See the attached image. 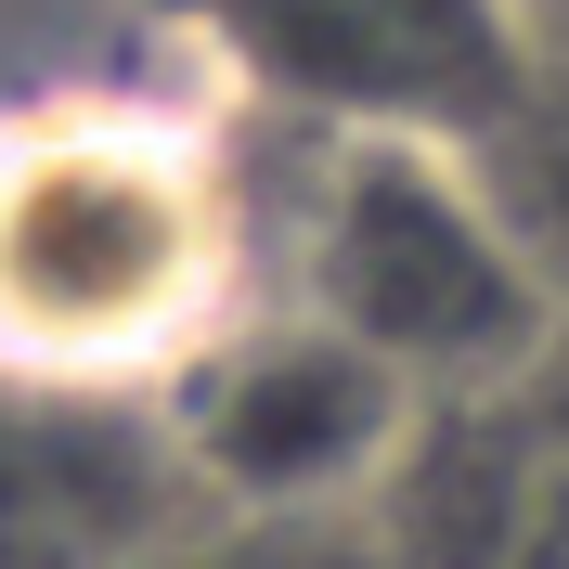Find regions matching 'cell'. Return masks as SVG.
<instances>
[{
  "instance_id": "obj_4",
  "label": "cell",
  "mask_w": 569,
  "mask_h": 569,
  "mask_svg": "<svg viewBox=\"0 0 569 569\" xmlns=\"http://www.w3.org/2000/svg\"><path fill=\"white\" fill-rule=\"evenodd\" d=\"M233 91H272L311 142H479L518 104V0H181Z\"/></svg>"
},
{
  "instance_id": "obj_2",
  "label": "cell",
  "mask_w": 569,
  "mask_h": 569,
  "mask_svg": "<svg viewBox=\"0 0 569 569\" xmlns=\"http://www.w3.org/2000/svg\"><path fill=\"white\" fill-rule=\"evenodd\" d=\"M272 298L376 350L427 415L518 376L569 323V284L531 259L492 169L466 142H389V130L311 142L272 233Z\"/></svg>"
},
{
  "instance_id": "obj_3",
  "label": "cell",
  "mask_w": 569,
  "mask_h": 569,
  "mask_svg": "<svg viewBox=\"0 0 569 569\" xmlns=\"http://www.w3.org/2000/svg\"><path fill=\"white\" fill-rule=\"evenodd\" d=\"M181 453V492L208 518H259V531H350L376 518L415 453L427 401L401 389L376 350H350L337 323L259 298L247 323H220L208 350L156 401Z\"/></svg>"
},
{
  "instance_id": "obj_7",
  "label": "cell",
  "mask_w": 569,
  "mask_h": 569,
  "mask_svg": "<svg viewBox=\"0 0 569 569\" xmlns=\"http://www.w3.org/2000/svg\"><path fill=\"white\" fill-rule=\"evenodd\" d=\"M208 39L181 0H0V142L104 104H194Z\"/></svg>"
},
{
  "instance_id": "obj_8",
  "label": "cell",
  "mask_w": 569,
  "mask_h": 569,
  "mask_svg": "<svg viewBox=\"0 0 569 569\" xmlns=\"http://www.w3.org/2000/svg\"><path fill=\"white\" fill-rule=\"evenodd\" d=\"M479 169L518 208L531 259L569 284V0H518V104L479 142Z\"/></svg>"
},
{
  "instance_id": "obj_6",
  "label": "cell",
  "mask_w": 569,
  "mask_h": 569,
  "mask_svg": "<svg viewBox=\"0 0 569 569\" xmlns=\"http://www.w3.org/2000/svg\"><path fill=\"white\" fill-rule=\"evenodd\" d=\"M194 518L156 401L0 376V569H142Z\"/></svg>"
},
{
  "instance_id": "obj_5",
  "label": "cell",
  "mask_w": 569,
  "mask_h": 569,
  "mask_svg": "<svg viewBox=\"0 0 569 569\" xmlns=\"http://www.w3.org/2000/svg\"><path fill=\"white\" fill-rule=\"evenodd\" d=\"M376 518L389 569H569V323L415 427Z\"/></svg>"
},
{
  "instance_id": "obj_1",
  "label": "cell",
  "mask_w": 569,
  "mask_h": 569,
  "mask_svg": "<svg viewBox=\"0 0 569 569\" xmlns=\"http://www.w3.org/2000/svg\"><path fill=\"white\" fill-rule=\"evenodd\" d=\"M259 298L272 247L208 104H104L0 142V376L169 401V376Z\"/></svg>"
}]
</instances>
